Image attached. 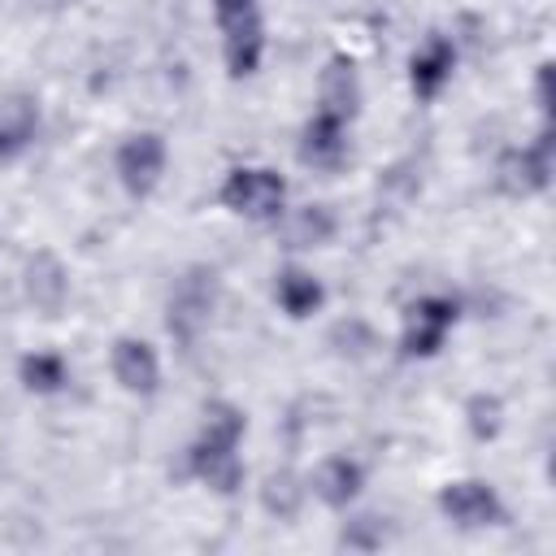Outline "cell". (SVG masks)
Masks as SVG:
<instances>
[{
  "label": "cell",
  "mask_w": 556,
  "mask_h": 556,
  "mask_svg": "<svg viewBox=\"0 0 556 556\" xmlns=\"http://www.w3.org/2000/svg\"><path fill=\"white\" fill-rule=\"evenodd\" d=\"M65 295H70L65 265H61L52 252H35V256L26 261V300H30L39 313L56 317V313L65 308Z\"/></svg>",
  "instance_id": "13"
},
{
  "label": "cell",
  "mask_w": 556,
  "mask_h": 556,
  "mask_svg": "<svg viewBox=\"0 0 556 556\" xmlns=\"http://www.w3.org/2000/svg\"><path fill=\"white\" fill-rule=\"evenodd\" d=\"M274 295H278L282 313L300 321V317H313V313L321 308L326 287H321L317 274H308V269H300V265H287V269H278V278H274Z\"/></svg>",
  "instance_id": "17"
},
{
  "label": "cell",
  "mask_w": 556,
  "mask_h": 556,
  "mask_svg": "<svg viewBox=\"0 0 556 556\" xmlns=\"http://www.w3.org/2000/svg\"><path fill=\"white\" fill-rule=\"evenodd\" d=\"M113 378L130 391V395H152L161 387V361H156V348L143 343V339H130L122 334L113 343Z\"/></svg>",
  "instance_id": "9"
},
{
  "label": "cell",
  "mask_w": 556,
  "mask_h": 556,
  "mask_svg": "<svg viewBox=\"0 0 556 556\" xmlns=\"http://www.w3.org/2000/svg\"><path fill=\"white\" fill-rule=\"evenodd\" d=\"M261 504H265V513H274V517H295L300 513V504H304V482L291 473V469H274L269 478H265V486H261Z\"/></svg>",
  "instance_id": "20"
},
{
  "label": "cell",
  "mask_w": 556,
  "mask_h": 556,
  "mask_svg": "<svg viewBox=\"0 0 556 556\" xmlns=\"http://www.w3.org/2000/svg\"><path fill=\"white\" fill-rule=\"evenodd\" d=\"M191 473L217 491V495H235L239 482H243V465L235 456V447H217V443H191Z\"/></svg>",
  "instance_id": "15"
},
{
  "label": "cell",
  "mask_w": 556,
  "mask_h": 556,
  "mask_svg": "<svg viewBox=\"0 0 556 556\" xmlns=\"http://www.w3.org/2000/svg\"><path fill=\"white\" fill-rule=\"evenodd\" d=\"M452 326H456V300H447V295H421L408 308V317H404V339H400L404 356H434L443 348V339H447Z\"/></svg>",
  "instance_id": "5"
},
{
  "label": "cell",
  "mask_w": 556,
  "mask_h": 556,
  "mask_svg": "<svg viewBox=\"0 0 556 556\" xmlns=\"http://www.w3.org/2000/svg\"><path fill=\"white\" fill-rule=\"evenodd\" d=\"M465 421H469V434H473V439H495V434H500V421H504V404H500V395H486V391L469 395V404H465Z\"/></svg>",
  "instance_id": "21"
},
{
  "label": "cell",
  "mask_w": 556,
  "mask_h": 556,
  "mask_svg": "<svg viewBox=\"0 0 556 556\" xmlns=\"http://www.w3.org/2000/svg\"><path fill=\"white\" fill-rule=\"evenodd\" d=\"M365 486V469L352 456H326L313 473V495L330 508H348Z\"/></svg>",
  "instance_id": "14"
},
{
  "label": "cell",
  "mask_w": 556,
  "mask_h": 556,
  "mask_svg": "<svg viewBox=\"0 0 556 556\" xmlns=\"http://www.w3.org/2000/svg\"><path fill=\"white\" fill-rule=\"evenodd\" d=\"M343 152H348V122L317 109L300 130V161L317 165V169H334L343 161Z\"/></svg>",
  "instance_id": "11"
},
{
  "label": "cell",
  "mask_w": 556,
  "mask_h": 556,
  "mask_svg": "<svg viewBox=\"0 0 556 556\" xmlns=\"http://www.w3.org/2000/svg\"><path fill=\"white\" fill-rule=\"evenodd\" d=\"M334 230H339V217H334L330 204L291 208V213L282 217V226H278V235H282L287 248H321V243L334 239Z\"/></svg>",
  "instance_id": "16"
},
{
  "label": "cell",
  "mask_w": 556,
  "mask_h": 556,
  "mask_svg": "<svg viewBox=\"0 0 556 556\" xmlns=\"http://www.w3.org/2000/svg\"><path fill=\"white\" fill-rule=\"evenodd\" d=\"M317 104L321 113L339 117V122H352L356 109H361V74L348 56H330L326 70H321V83H317Z\"/></svg>",
  "instance_id": "10"
},
{
  "label": "cell",
  "mask_w": 556,
  "mask_h": 556,
  "mask_svg": "<svg viewBox=\"0 0 556 556\" xmlns=\"http://www.w3.org/2000/svg\"><path fill=\"white\" fill-rule=\"evenodd\" d=\"M495 178L508 195H534L552 182V130H543L534 143L526 148H513L500 156L495 165Z\"/></svg>",
  "instance_id": "6"
},
{
  "label": "cell",
  "mask_w": 556,
  "mask_h": 556,
  "mask_svg": "<svg viewBox=\"0 0 556 556\" xmlns=\"http://www.w3.org/2000/svg\"><path fill=\"white\" fill-rule=\"evenodd\" d=\"M39 135V104L35 96L17 91V96H4L0 100V161H13L22 156Z\"/></svg>",
  "instance_id": "12"
},
{
  "label": "cell",
  "mask_w": 556,
  "mask_h": 556,
  "mask_svg": "<svg viewBox=\"0 0 556 556\" xmlns=\"http://www.w3.org/2000/svg\"><path fill=\"white\" fill-rule=\"evenodd\" d=\"M439 508L460 530H486V526H500L504 521V504H500L495 486L491 482H478V478L447 482L439 491Z\"/></svg>",
  "instance_id": "4"
},
{
  "label": "cell",
  "mask_w": 556,
  "mask_h": 556,
  "mask_svg": "<svg viewBox=\"0 0 556 556\" xmlns=\"http://www.w3.org/2000/svg\"><path fill=\"white\" fill-rule=\"evenodd\" d=\"M243 430H248V417H243V413H239L235 404L217 400V404H208V408H204L200 443H217V447H239Z\"/></svg>",
  "instance_id": "19"
},
{
  "label": "cell",
  "mask_w": 556,
  "mask_h": 556,
  "mask_svg": "<svg viewBox=\"0 0 556 556\" xmlns=\"http://www.w3.org/2000/svg\"><path fill=\"white\" fill-rule=\"evenodd\" d=\"M452 70H456V43H452L447 35H430V39L413 52V61H408L413 96H417V100H434V96L443 91V83L452 78Z\"/></svg>",
  "instance_id": "8"
},
{
  "label": "cell",
  "mask_w": 556,
  "mask_h": 556,
  "mask_svg": "<svg viewBox=\"0 0 556 556\" xmlns=\"http://www.w3.org/2000/svg\"><path fill=\"white\" fill-rule=\"evenodd\" d=\"M222 204L252 222H278L287 208V182L278 169L265 165H239L222 182Z\"/></svg>",
  "instance_id": "2"
},
{
  "label": "cell",
  "mask_w": 556,
  "mask_h": 556,
  "mask_svg": "<svg viewBox=\"0 0 556 556\" xmlns=\"http://www.w3.org/2000/svg\"><path fill=\"white\" fill-rule=\"evenodd\" d=\"M213 304H217V274L204 265H191L169 291V334L191 343L208 326Z\"/></svg>",
  "instance_id": "3"
},
{
  "label": "cell",
  "mask_w": 556,
  "mask_h": 556,
  "mask_svg": "<svg viewBox=\"0 0 556 556\" xmlns=\"http://www.w3.org/2000/svg\"><path fill=\"white\" fill-rule=\"evenodd\" d=\"M343 543H348V547H378V543H382L378 517H356V521L343 530Z\"/></svg>",
  "instance_id": "22"
},
{
  "label": "cell",
  "mask_w": 556,
  "mask_h": 556,
  "mask_svg": "<svg viewBox=\"0 0 556 556\" xmlns=\"http://www.w3.org/2000/svg\"><path fill=\"white\" fill-rule=\"evenodd\" d=\"M217 26H222V48H226V70L235 78H248L261 70L265 56V22L256 0H213Z\"/></svg>",
  "instance_id": "1"
},
{
  "label": "cell",
  "mask_w": 556,
  "mask_h": 556,
  "mask_svg": "<svg viewBox=\"0 0 556 556\" xmlns=\"http://www.w3.org/2000/svg\"><path fill=\"white\" fill-rule=\"evenodd\" d=\"M17 374H22V387L35 391V395H52V391H61L70 382V365H65L61 352H30V356H22Z\"/></svg>",
  "instance_id": "18"
},
{
  "label": "cell",
  "mask_w": 556,
  "mask_h": 556,
  "mask_svg": "<svg viewBox=\"0 0 556 556\" xmlns=\"http://www.w3.org/2000/svg\"><path fill=\"white\" fill-rule=\"evenodd\" d=\"M539 109L552 113V65L547 61L539 65Z\"/></svg>",
  "instance_id": "23"
},
{
  "label": "cell",
  "mask_w": 556,
  "mask_h": 556,
  "mask_svg": "<svg viewBox=\"0 0 556 556\" xmlns=\"http://www.w3.org/2000/svg\"><path fill=\"white\" fill-rule=\"evenodd\" d=\"M161 174H165V139L156 130H139V135L122 139V148H117V178H122V187L130 195L156 191Z\"/></svg>",
  "instance_id": "7"
}]
</instances>
